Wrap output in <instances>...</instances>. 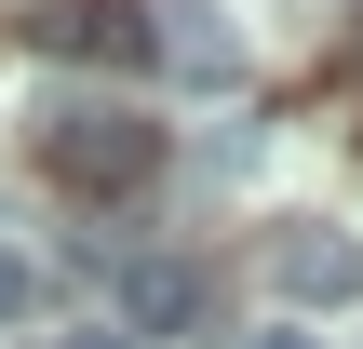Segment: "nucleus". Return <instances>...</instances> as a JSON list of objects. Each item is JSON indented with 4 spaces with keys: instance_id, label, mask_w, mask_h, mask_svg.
I'll use <instances>...</instances> for the list:
<instances>
[{
    "instance_id": "1",
    "label": "nucleus",
    "mask_w": 363,
    "mask_h": 349,
    "mask_svg": "<svg viewBox=\"0 0 363 349\" xmlns=\"http://www.w3.org/2000/svg\"><path fill=\"white\" fill-rule=\"evenodd\" d=\"M40 161H54V188L121 202L135 175H162V121L121 108V94H40Z\"/></svg>"
},
{
    "instance_id": "2",
    "label": "nucleus",
    "mask_w": 363,
    "mask_h": 349,
    "mask_svg": "<svg viewBox=\"0 0 363 349\" xmlns=\"http://www.w3.org/2000/svg\"><path fill=\"white\" fill-rule=\"evenodd\" d=\"M148 67L189 81V94H229V81H242V27H229L216 0H148Z\"/></svg>"
},
{
    "instance_id": "3",
    "label": "nucleus",
    "mask_w": 363,
    "mask_h": 349,
    "mask_svg": "<svg viewBox=\"0 0 363 349\" xmlns=\"http://www.w3.org/2000/svg\"><path fill=\"white\" fill-rule=\"evenodd\" d=\"M269 282H283V309H363V242L296 215V229H269Z\"/></svg>"
},
{
    "instance_id": "4",
    "label": "nucleus",
    "mask_w": 363,
    "mask_h": 349,
    "mask_svg": "<svg viewBox=\"0 0 363 349\" xmlns=\"http://www.w3.org/2000/svg\"><path fill=\"white\" fill-rule=\"evenodd\" d=\"M148 67V0H67V13H40V67Z\"/></svg>"
},
{
    "instance_id": "5",
    "label": "nucleus",
    "mask_w": 363,
    "mask_h": 349,
    "mask_svg": "<svg viewBox=\"0 0 363 349\" xmlns=\"http://www.w3.org/2000/svg\"><path fill=\"white\" fill-rule=\"evenodd\" d=\"M216 309V282L189 269V256H148V269H121V336H189Z\"/></svg>"
},
{
    "instance_id": "6",
    "label": "nucleus",
    "mask_w": 363,
    "mask_h": 349,
    "mask_svg": "<svg viewBox=\"0 0 363 349\" xmlns=\"http://www.w3.org/2000/svg\"><path fill=\"white\" fill-rule=\"evenodd\" d=\"M27 309H40V269H27V256L0 242V323H27Z\"/></svg>"
},
{
    "instance_id": "7",
    "label": "nucleus",
    "mask_w": 363,
    "mask_h": 349,
    "mask_svg": "<svg viewBox=\"0 0 363 349\" xmlns=\"http://www.w3.org/2000/svg\"><path fill=\"white\" fill-rule=\"evenodd\" d=\"M67 349H121V336H67Z\"/></svg>"
},
{
    "instance_id": "8",
    "label": "nucleus",
    "mask_w": 363,
    "mask_h": 349,
    "mask_svg": "<svg viewBox=\"0 0 363 349\" xmlns=\"http://www.w3.org/2000/svg\"><path fill=\"white\" fill-rule=\"evenodd\" d=\"M256 349H296V336H256Z\"/></svg>"
}]
</instances>
